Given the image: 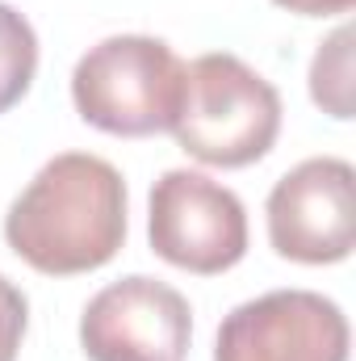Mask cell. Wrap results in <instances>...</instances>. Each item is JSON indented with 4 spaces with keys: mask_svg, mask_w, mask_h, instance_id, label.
<instances>
[{
    "mask_svg": "<svg viewBox=\"0 0 356 361\" xmlns=\"http://www.w3.org/2000/svg\"><path fill=\"white\" fill-rule=\"evenodd\" d=\"M8 248L46 277L109 265L126 244V180L89 152H63L38 169L4 214Z\"/></svg>",
    "mask_w": 356,
    "mask_h": 361,
    "instance_id": "obj_1",
    "label": "cell"
},
{
    "mask_svg": "<svg viewBox=\"0 0 356 361\" xmlns=\"http://www.w3.org/2000/svg\"><path fill=\"white\" fill-rule=\"evenodd\" d=\"M25 324H30V302H25V294L0 273V361H17Z\"/></svg>",
    "mask_w": 356,
    "mask_h": 361,
    "instance_id": "obj_10",
    "label": "cell"
},
{
    "mask_svg": "<svg viewBox=\"0 0 356 361\" xmlns=\"http://www.w3.org/2000/svg\"><path fill=\"white\" fill-rule=\"evenodd\" d=\"M348 315L314 290H268L239 302L214 341V361H348Z\"/></svg>",
    "mask_w": 356,
    "mask_h": 361,
    "instance_id": "obj_7",
    "label": "cell"
},
{
    "mask_svg": "<svg viewBox=\"0 0 356 361\" xmlns=\"http://www.w3.org/2000/svg\"><path fill=\"white\" fill-rule=\"evenodd\" d=\"M189 341V298L147 273L109 281L80 315V349L89 361H184Z\"/></svg>",
    "mask_w": 356,
    "mask_h": 361,
    "instance_id": "obj_6",
    "label": "cell"
},
{
    "mask_svg": "<svg viewBox=\"0 0 356 361\" xmlns=\"http://www.w3.org/2000/svg\"><path fill=\"white\" fill-rule=\"evenodd\" d=\"M310 97L323 114L340 122L352 118V25H340L327 42H319L310 59Z\"/></svg>",
    "mask_w": 356,
    "mask_h": 361,
    "instance_id": "obj_8",
    "label": "cell"
},
{
    "mask_svg": "<svg viewBox=\"0 0 356 361\" xmlns=\"http://www.w3.org/2000/svg\"><path fill=\"white\" fill-rule=\"evenodd\" d=\"M147 235L160 261L197 277L235 269L248 252V210L235 189L193 169H168L151 189Z\"/></svg>",
    "mask_w": 356,
    "mask_h": 361,
    "instance_id": "obj_4",
    "label": "cell"
},
{
    "mask_svg": "<svg viewBox=\"0 0 356 361\" xmlns=\"http://www.w3.org/2000/svg\"><path fill=\"white\" fill-rule=\"evenodd\" d=\"M268 244L298 265L348 261L356 244V173L340 156L289 169L268 193Z\"/></svg>",
    "mask_w": 356,
    "mask_h": 361,
    "instance_id": "obj_5",
    "label": "cell"
},
{
    "mask_svg": "<svg viewBox=\"0 0 356 361\" xmlns=\"http://www.w3.org/2000/svg\"><path fill=\"white\" fill-rule=\"evenodd\" d=\"M180 55L151 34H113L89 47L72 72L80 118L117 139H147L172 130L184 97Z\"/></svg>",
    "mask_w": 356,
    "mask_h": 361,
    "instance_id": "obj_3",
    "label": "cell"
},
{
    "mask_svg": "<svg viewBox=\"0 0 356 361\" xmlns=\"http://www.w3.org/2000/svg\"><path fill=\"white\" fill-rule=\"evenodd\" d=\"M180 152L214 169L265 160L281 135V92L239 55L210 51L184 68V97L172 122Z\"/></svg>",
    "mask_w": 356,
    "mask_h": 361,
    "instance_id": "obj_2",
    "label": "cell"
},
{
    "mask_svg": "<svg viewBox=\"0 0 356 361\" xmlns=\"http://www.w3.org/2000/svg\"><path fill=\"white\" fill-rule=\"evenodd\" d=\"M38 72V34L34 25L0 0V114H8L34 85Z\"/></svg>",
    "mask_w": 356,
    "mask_h": 361,
    "instance_id": "obj_9",
    "label": "cell"
},
{
    "mask_svg": "<svg viewBox=\"0 0 356 361\" xmlns=\"http://www.w3.org/2000/svg\"><path fill=\"white\" fill-rule=\"evenodd\" d=\"M272 4H281V8H289L298 17H340L356 0H272Z\"/></svg>",
    "mask_w": 356,
    "mask_h": 361,
    "instance_id": "obj_11",
    "label": "cell"
}]
</instances>
